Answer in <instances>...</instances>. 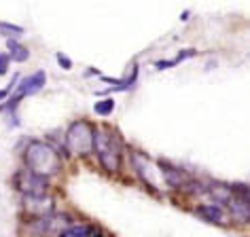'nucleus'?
Instances as JSON below:
<instances>
[{
    "mask_svg": "<svg viewBox=\"0 0 250 237\" xmlns=\"http://www.w3.org/2000/svg\"><path fill=\"white\" fill-rule=\"evenodd\" d=\"M93 138H96V127L89 121H74L66 132V146L74 155H89L93 153Z\"/></svg>",
    "mask_w": 250,
    "mask_h": 237,
    "instance_id": "nucleus-3",
    "label": "nucleus"
},
{
    "mask_svg": "<svg viewBox=\"0 0 250 237\" xmlns=\"http://www.w3.org/2000/svg\"><path fill=\"white\" fill-rule=\"evenodd\" d=\"M23 159H26V165H28L30 172L36 174V176H41V178H45V180L49 176H53V174H58L60 167H62V159H60L58 151L42 140L28 142Z\"/></svg>",
    "mask_w": 250,
    "mask_h": 237,
    "instance_id": "nucleus-1",
    "label": "nucleus"
},
{
    "mask_svg": "<svg viewBox=\"0 0 250 237\" xmlns=\"http://www.w3.org/2000/svg\"><path fill=\"white\" fill-rule=\"evenodd\" d=\"M93 151H96L100 163L104 165L106 172H117L121 165V144L115 132L110 129H96L93 138Z\"/></svg>",
    "mask_w": 250,
    "mask_h": 237,
    "instance_id": "nucleus-2",
    "label": "nucleus"
},
{
    "mask_svg": "<svg viewBox=\"0 0 250 237\" xmlns=\"http://www.w3.org/2000/svg\"><path fill=\"white\" fill-rule=\"evenodd\" d=\"M7 47H9V59H13V61H26L30 58V51L21 45V42H17L15 39H9Z\"/></svg>",
    "mask_w": 250,
    "mask_h": 237,
    "instance_id": "nucleus-8",
    "label": "nucleus"
},
{
    "mask_svg": "<svg viewBox=\"0 0 250 237\" xmlns=\"http://www.w3.org/2000/svg\"><path fill=\"white\" fill-rule=\"evenodd\" d=\"M58 61H60V66H64V70H70L72 68V61L68 59L64 53H58Z\"/></svg>",
    "mask_w": 250,
    "mask_h": 237,
    "instance_id": "nucleus-12",
    "label": "nucleus"
},
{
    "mask_svg": "<svg viewBox=\"0 0 250 237\" xmlns=\"http://www.w3.org/2000/svg\"><path fill=\"white\" fill-rule=\"evenodd\" d=\"M93 110H96V115H100V117L110 115V112L115 110V99H112V98H104V99H100V102L93 104Z\"/></svg>",
    "mask_w": 250,
    "mask_h": 237,
    "instance_id": "nucleus-10",
    "label": "nucleus"
},
{
    "mask_svg": "<svg viewBox=\"0 0 250 237\" xmlns=\"http://www.w3.org/2000/svg\"><path fill=\"white\" fill-rule=\"evenodd\" d=\"M4 98H7V89H0V102H2Z\"/></svg>",
    "mask_w": 250,
    "mask_h": 237,
    "instance_id": "nucleus-14",
    "label": "nucleus"
},
{
    "mask_svg": "<svg viewBox=\"0 0 250 237\" xmlns=\"http://www.w3.org/2000/svg\"><path fill=\"white\" fill-rule=\"evenodd\" d=\"M195 212L210 222H225V214L218 203H202V205H197Z\"/></svg>",
    "mask_w": 250,
    "mask_h": 237,
    "instance_id": "nucleus-7",
    "label": "nucleus"
},
{
    "mask_svg": "<svg viewBox=\"0 0 250 237\" xmlns=\"http://www.w3.org/2000/svg\"><path fill=\"white\" fill-rule=\"evenodd\" d=\"M0 32H4V34H21L23 28H21V26H15V23L0 21Z\"/></svg>",
    "mask_w": 250,
    "mask_h": 237,
    "instance_id": "nucleus-11",
    "label": "nucleus"
},
{
    "mask_svg": "<svg viewBox=\"0 0 250 237\" xmlns=\"http://www.w3.org/2000/svg\"><path fill=\"white\" fill-rule=\"evenodd\" d=\"M45 83H47L45 70H36L34 74H30V77L21 79L20 80V87H17V98L13 99V102H17V99L23 98V96H32V93L41 91L42 87H45Z\"/></svg>",
    "mask_w": 250,
    "mask_h": 237,
    "instance_id": "nucleus-5",
    "label": "nucleus"
},
{
    "mask_svg": "<svg viewBox=\"0 0 250 237\" xmlns=\"http://www.w3.org/2000/svg\"><path fill=\"white\" fill-rule=\"evenodd\" d=\"M26 210H28V214H34L36 218H45V216H51L53 203H51V199L45 195L26 197Z\"/></svg>",
    "mask_w": 250,
    "mask_h": 237,
    "instance_id": "nucleus-6",
    "label": "nucleus"
},
{
    "mask_svg": "<svg viewBox=\"0 0 250 237\" xmlns=\"http://www.w3.org/2000/svg\"><path fill=\"white\" fill-rule=\"evenodd\" d=\"M7 68H9V55L0 53V74L7 72Z\"/></svg>",
    "mask_w": 250,
    "mask_h": 237,
    "instance_id": "nucleus-13",
    "label": "nucleus"
},
{
    "mask_svg": "<svg viewBox=\"0 0 250 237\" xmlns=\"http://www.w3.org/2000/svg\"><path fill=\"white\" fill-rule=\"evenodd\" d=\"M191 55H195V49H185L183 53H178L176 58H172V59H161V61H157V68L159 70H166V68H172V66H176V64H180L183 59H187V58H191Z\"/></svg>",
    "mask_w": 250,
    "mask_h": 237,
    "instance_id": "nucleus-9",
    "label": "nucleus"
},
{
    "mask_svg": "<svg viewBox=\"0 0 250 237\" xmlns=\"http://www.w3.org/2000/svg\"><path fill=\"white\" fill-rule=\"evenodd\" d=\"M15 186L26 197H39V195H45L47 180L41 178V176H36V174H32L30 170H21L15 176Z\"/></svg>",
    "mask_w": 250,
    "mask_h": 237,
    "instance_id": "nucleus-4",
    "label": "nucleus"
}]
</instances>
